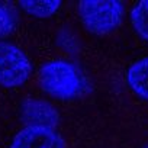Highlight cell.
Returning <instances> with one entry per match:
<instances>
[{
	"label": "cell",
	"instance_id": "6da1fadb",
	"mask_svg": "<svg viewBox=\"0 0 148 148\" xmlns=\"http://www.w3.org/2000/svg\"><path fill=\"white\" fill-rule=\"evenodd\" d=\"M39 84L52 97L73 99L84 90L86 80L76 65L68 61L55 60L47 62L39 70Z\"/></svg>",
	"mask_w": 148,
	"mask_h": 148
},
{
	"label": "cell",
	"instance_id": "7a4b0ae2",
	"mask_svg": "<svg viewBox=\"0 0 148 148\" xmlns=\"http://www.w3.org/2000/svg\"><path fill=\"white\" fill-rule=\"evenodd\" d=\"M77 8L86 29L97 35H106L119 28L125 12L119 0H84Z\"/></svg>",
	"mask_w": 148,
	"mask_h": 148
},
{
	"label": "cell",
	"instance_id": "3957f363",
	"mask_svg": "<svg viewBox=\"0 0 148 148\" xmlns=\"http://www.w3.org/2000/svg\"><path fill=\"white\" fill-rule=\"evenodd\" d=\"M32 65L26 54L15 44L0 42V86L19 87L31 76Z\"/></svg>",
	"mask_w": 148,
	"mask_h": 148
},
{
	"label": "cell",
	"instance_id": "277c9868",
	"mask_svg": "<svg viewBox=\"0 0 148 148\" xmlns=\"http://www.w3.org/2000/svg\"><path fill=\"white\" fill-rule=\"evenodd\" d=\"M10 148H65V147L62 138L54 129L39 128V126H25L15 135Z\"/></svg>",
	"mask_w": 148,
	"mask_h": 148
},
{
	"label": "cell",
	"instance_id": "5b68a950",
	"mask_svg": "<svg viewBox=\"0 0 148 148\" xmlns=\"http://www.w3.org/2000/svg\"><path fill=\"white\" fill-rule=\"evenodd\" d=\"M21 118L26 123V126L54 129V126L58 123L60 115L51 103L39 99H29L22 103Z\"/></svg>",
	"mask_w": 148,
	"mask_h": 148
},
{
	"label": "cell",
	"instance_id": "8992f818",
	"mask_svg": "<svg viewBox=\"0 0 148 148\" xmlns=\"http://www.w3.org/2000/svg\"><path fill=\"white\" fill-rule=\"evenodd\" d=\"M126 82L135 95L148 100V57L138 60L129 67Z\"/></svg>",
	"mask_w": 148,
	"mask_h": 148
},
{
	"label": "cell",
	"instance_id": "52a82bcc",
	"mask_svg": "<svg viewBox=\"0 0 148 148\" xmlns=\"http://www.w3.org/2000/svg\"><path fill=\"white\" fill-rule=\"evenodd\" d=\"M19 6L35 18H49L58 12L61 2L60 0H23L19 3Z\"/></svg>",
	"mask_w": 148,
	"mask_h": 148
},
{
	"label": "cell",
	"instance_id": "ba28073f",
	"mask_svg": "<svg viewBox=\"0 0 148 148\" xmlns=\"http://www.w3.org/2000/svg\"><path fill=\"white\" fill-rule=\"evenodd\" d=\"M131 22L135 32L148 42V0L138 2L131 10Z\"/></svg>",
	"mask_w": 148,
	"mask_h": 148
},
{
	"label": "cell",
	"instance_id": "9c48e42d",
	"mask_svg": "<svg viewBox=\"0 0 148 148\" xmlns=\"http://www.w3.org/2000/svg\"><path fill=\"white\" fill-rule=\"evenodd\" d=\"M15 25H16V18L13 10L8 5L0 3V42L12 34Z\"/></svg>",
	"mask_w": 148,
	"mask_h": 148
},
{
	"label": "cell",
	"instance_id": "30bf717a",
	"mask_svg": "<svg viewBox=\"0 0 148 148\" xmlns=\"http://www.w3.org/2000/svg\"><path fill=\"white\" fill-rule=\"evenodd\" d=\"M147 148H148V147H147Z\"/></svg>",
	"mask_w": 148,
	"mask_h": 148
}]
</instances>
